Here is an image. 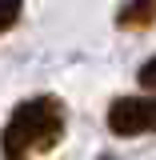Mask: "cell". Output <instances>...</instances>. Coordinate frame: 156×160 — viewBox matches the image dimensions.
<instances>
[{"mask_svg": "<svg viewBox=\"0 0 156 160\" xmlns=\"http://www.w3.org/2000/svg\"><path fill=\"white\" fill-rule=\"evenodd\" d=\"M60 136H64V104L56 96H32L12 108L0 132V152L4 160H28L56 148Z\"/></svg>", "mask_w": 156, "mask_h": 160, "instance_id": "cell-1", "label": "cell"}, {"mask_svg": "<svg viewBox=\"0 0 156 160\" xmlns=\"http://www.w3.org/2000/svg\"><path fill=\"white\" fill-rule=\"evenodd\" d=\"M108 128L116 136L156 132V96H120L108 104Z\"/></svg>", "mask_w": 156, "mask_h": 160, "instance_id": "cell-2", "label": "cell"}, {"mask_svg": "<svg viewBox=\"0 0 156 160\" xmlns=\"http://www.w3.org/2000/svg\"><path fill=\"white\" fill-rule=\"evenodd\" d=\"M120 28H152L156 24V0H128L116 12Z\"/></svg>", "mask_w": 156, "mask_h": 160, "instance_id": "cell-3", "label": "cell"}, {"mask_svg": "<svg viewBox=\"0 0 156 160\" xmlns=\"http://www.w3.org/2000/svg\"><path fill=\"white\" fill-rule=\"evenodd\" d=\"M20 8H24V0H0V36L20 20Z\"/></svg>", "mask_w": 156, "mask_h": 160, "instance_id": "cell-4", "label": "cell"}, {"mask_svg": "<svg viewBox=\"0 0 156 160\" xmlns=\"http://www.w3.org/2000/svg\"><path fill=\"white\" fill-rule=\"evenodd\" d=\"M136 76H140V84H144V88H152V92H156V56L144 60V68H140Z\"/></svg>", "mask_w": 156, "mask_h": 160, "instance_id": "cell-5", "label": "cell"}, {"mask_svg": "<svg viewBox=\"0 0 156 160\" xmlns=\"http://www.w3.org/2000/svg\"><path fill=\"white\" fill-rule=\"evenodd\" d=\"M100 160H112V156H100Z\"/></svg>", "mask_w": 156, "mask_h": 160, "instance_id": "cell-6", "label": "cell"}]
</instances>
